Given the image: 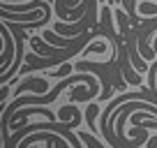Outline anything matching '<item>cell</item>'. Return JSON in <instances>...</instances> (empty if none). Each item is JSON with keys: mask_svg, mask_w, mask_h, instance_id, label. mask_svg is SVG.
<instances>
[{"mask_svg": "<svg viewBox=\"0 0 157 148\" xmlns=\"http://www.w3.org/2000/svg\"><path fill=\"white\" fill-rule=\"evenodd\" d=\"M46 88H49L46 79H25L23 84H21L19 88L14 90V95L19 97V95H21V93H25V90H35V93H44Z\"/></svg>", "mask_w": 157, "mask_h": 148, "instance_id": "1", "label": "cell"}, {"mask_svg": "<svg viewBox=\"0 0 157 148\" xmlns=\"http://www.w3.org/2000/svg\"><path fill=\"white\" fill-rule=\"evenodd\" d=\"M69 72H72V65H69V63H65L60 69H56V72H53V76H56V79H63V76H67Z\"/></svg>", "mask_w": 157, "mask_h": 148, "instance_id": "2", "label": "cell"}, {"mask_svg": "<svg viewBox=\"0 0 157 148\" xmlns=\"http://www.w3.org/2000/svg\"><path fill=\"white\" fill-rule=\"evenodd\" d=\"M90 51H93V53H104V51H106V44H102V42H97V44L88 46V49H86V53H90Z\"/></svg>", "mask_w": 157, "mask_h": 148, "instance_id": "3", "label": "cell"}]
</instances>
